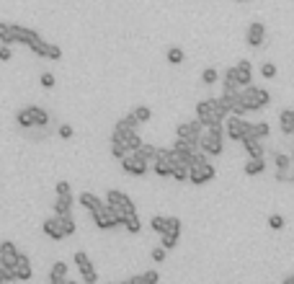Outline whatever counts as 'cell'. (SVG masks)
I'll return each mask as SVG.
<instances>
[{"instance_id": "obj_32", "label": "cell", "mask_w": 294, "mask_h": 284, "mask_svg": "<svg viewBox=\"0 0 294 284\" xmlns=\"http://www.w3.org/2000/svg\"><path fill=\"white\" fill-rule=\"evenodd\" d=\"M121 225L127 228V233H132V235H137L139 230H142V222H139V217H137V212L134 215H127L121 220Z\"/></svg>"}, {"instance_id": "obj_8", "label": "cell", "mask_w": 294, "mask_h": 284, "mask_svg": "<svg viewBox=\"0 0 294 284\" xmlns=\"http://www.w3.org/2000/svg\"><path fill=\"white\" fill-rule=\"evenodd\" d=\"M214 178V166L209 160H201V163H194V166H189V181L201 186V184H209Z\"/></svg>"}, {"instance_id": "obj_2", "label": "cell", "mask_w": 294, "mask_h": 284, "mask_svg": "<svg viewBox=\"0 0 294 284\" xmlns=\"http://www.w3.org/2000/svg\"><path fill=\"white\" fill-rule=\"evenodd\" d=\"M196 116L201 119V124L209 127V124H222L227 119V109L222 106L220 98H204L196 103Z\"/></svg>"}, {"instance_id": "obj_46", "label": "cell", "mask_w": 294, "mask_h": 284, "mask_svg": "<svg viewBox=\"0 0 294 284\" xmlns=\"http://www.w3.org/2000/svg\"><path fill=\"white\" fill-rule=\"evenodd\" d=\"M39 83H41L44 88H54V83H57V78L52 75V72H44V75L39 78Z\"/></svg>"}, {"instance_id": "obj_37", "label": "cell", "mask_w": 294, "mask_h": 284, "mask_svg": "<svg viewBox=\"0 0 294 284\" xmlns=\"http://www.w3.org/2000/svg\"><path fill=\"white\" fill-rule=\"evenodd\" d=\"M165 59H168L170 65H181L183 62V49L181 47H170L168 54H165Z\"/></svg>"}, {"instance_id": "obj_12", "label": "cell", "mask_w": 294, "mask_h": 284, "mask_svg": "<svg viewBox=\"0 0 294 284\" xmlns=\"http://www.w3.org/2000/svg\"><path fill=\"white\" fill-rule=\"evenodd\" d=\"M28 49L34 52V54H39V57H46V59H59V57H62V49L57 47V44L44 41L41 36H39L36 41H31V44H28Z\"/></svg>"}, {"instance_id": "obj_19", "label": "cell", "mask_w": 294, "mask_h": 284, "mask_svg": "<svg viewBox=\"0 0 294 284\" xmlns=\"http://www.w3.org/2000/svg\"><path fill=\"white\" fill-rule=\"evenodd\" d=\"M72 204H75L72 194H57V202L52 204V209H54L57 217H62V215H70L72 212Z\"/></svg>"}, {"instance_id": "obj_9", "label": "cell", "mask_w": 294, "mask_h": 284, "mask_svg": "<svg viewBox=\"0 0 294 284\" xmlns=\"http://www.w3.org/2000/svg\"><path fill=\"white\" fill-rule=\"evenodd\" d=\"M178 238H181V220H178V217H168L165 230L160 233V246L170 251V248H176Z\"/></svg>"}, {"instance_id": "obj_7", "label": "cell", "mask_w": 294, "mask_h": 284, "mask_svg": "<svg viewBox=\"0 0 294 284\" xmlns=\"http://www.w3.org/2000/svg\"><path fill=\"white\" fill-rule=\"evenodd\" d=\"M147 168H150V163H147L145 158H139L134 150H129L127 155L121 158V171L129 173V176H145Z\"/></svg>"}, {"instance_id": "obj_52", "label": "cell", "mask_w": 294, "mask_h": 284, "mask_svg": "<svg viewBox=\"0 0 294 284\" xmlns=\"http://www.w3.org/2000/svg\"><path fill=\"white\" fill-rule=\"evenodd\" d=\"M0 282H3V277H0Z\"/></svg>"}, {"instance_id": "obj_5", "label": "cell", "mask_w": 294, "mask_h": 284, "mask_svg": "<svg viewBox=\"0 0 294 284\" xmlns=\"http://www.w3.org/2000/svg\"><path fill=\"white\" fill-rule=\"evenodd\" d=\"M90 215H93V222H96V228H101V230H111V228L121 225V220H119L116 209H114L111 204H101L98 209H93Z\"/></svg>"}, {"instance_id": "obj_13", "label": "cell", "mask_w": 294, "mask_h": 284, "mask_svg": "<svg viewBox=\"0 0 294 284\" xmlns=\"http://www.w3.org/2000/svg\"><path fill=\"white\" fill-rule=\"evenodd\" d=\"M245 41H248V47H253V49L263 47V44H266V26L261 21H253L245 31Z\"/></svg>"}, {"instance_id": "obj_18", "label": "cell", "mask_w": 294, "mask_h": 284, "mask_svg": "<svg viewBox=\"0 0 294 284\" xmlns=\"http://www.w3.org/2000/svg\"><path fill=\"white\" fill-rule=\"evenodd\" d=\"M235 75H238V83H240V88L251 85V83H253V65L248 62V59H240V62L235 65Z\"/></svg>"}, {"instance_id": "obj_41", "label": "cell", "mask_w": 294, "mask_h": 284, "mask_svg": "<svg viewBox=\"0 0 294 284\" xmlns=\"http://www.w3.org/2000/svg\"><path fill=\"white\" fill-rule=\"evenodd\" d=\"M165 222H168L165 215H155V217L150 220V228H152L155 233H163V230H165Z\"/></svg>"}, {"instance_id": "obj_50", "label": "cell", "mask_w": 294, "mask_h": 284, "mask_svg": "<svg viewBox=\"0 0 294 284\" xmlns=\"http://www.w3.org/2000/svg\"><path fill=\"white\" fill-rule=\"evenodd\" d=\"M238 3H248V0H238Z\"/></svg>"}, {"instance_id": "obj_16", "label": "cell", "mask_w": 294, "mask_h": 284, "mask_svg": "<svg viewBox=\"0 0 294 284\" xmlns=\"http://www.w3.org/2000/svg\"><path fill=\"white\" fill-rule=\"evenodd\" d=\"M13 39L18 44H26V47H28L31 41L39 39V31H36V28H28V26H15L13 23Z\"/></svg>"}, {"instance_id": "obj_14", "label": "cell", "mask_w": 294, "mask_h": 284, "mask_svg": "<svg viewBox=\"0 0 294 284\" xmlns=\"http://www.w3.org/2000/svg\"><path fill=\"white\" fill-rule=\"evenodd\" d=\"M243 147H245L248 158H263V155H266V147H263V140L253 137V134H245V137H243Z\"/></svg>"}, {"instance_id": "obj_10", "label": "cell", "mask_w": 294, "mask_h": 284, "mask_svg": "<svg viewBox=\"0 0 294 284\" xmlns=\"http://www.w3.org/2000/svg\"><path fill=\"white\" fill-rule=\"evenodd\" d=\"M75 266H77V272H80V277H83L85 284H96L98 282V274H96V269H93V264H90V256H88L85 251H77L75 253Z\"/></svg>"}, {"instance_id": "obj_26", "label": "cell", "mask_w": 294, "mask_h": 284, "mask_svg": "<svg viewBox=\"0 0 294 284\" xmlns=\"http://www.w3.org/2000/svg\"><path fill=\"white\" fill-rule=\"evenodd\" d=\"M160 282V274L158 272H145V274H137V277H129L127 279V284H158Z\"/></svg>"}, {"instance_id": "obj_39", "label": "cell", "mask_w": 294, "mask_h": 284, "mask_svg": "<svg viewBox=\"0 0 294 284\" xmlns=\"http://www.w3.org/2000/svg\"><path fill=\"white\" fill-rule=\"evenodd\" d=\"M132 114L137 116V122H139V124H145V122H150V119H152V111H150V106H137Z\"/></svg>"}, {"instance_id": "obj_20", "label": "cell", "mask_w": 294, "mask_h": 284, "mask_svg": "<svg viewBox=\"0 0 294 284\" xmlns=\"http://www.w3.org/2000/svg\"><path fill=\"white\" fill-rule=\"evenodd\" d=\"M271 158H274V166H276L274 178H276V181H284V173H287L289 163H292V155H287V153H271Z\"/></svg>"}, {"instance_id": "obj_29", "label": "cell", "mask_w": 294, "mask_h": 284, "mask_svg": "<svg viewBox=\"0 0 294 284\" xmlns=\"http://www.w3.org/2000/svg\"><path fill=\"white\" fill-rule=\"evenodd\" d=\"M77 202H80V204L88 209V212H93V209H98V207L103 204V202L96 197V194H90V191H83L80 197H77Z\"/></svg>"}, {"instance_id": "obj_28", "label": "cell", "mask_w": 294, "mask_h": 284, "mask_svg": "<svg viewBox=\"0 0 294 284\" xmlns=\"http://www.w3.org/2000/svg\"><path fill=\"white\" fill-rule=\"evenodd\" d=\"M248 134H253V137H258V140H266L271 134V127L266 122H256V124L248 122Z\"/></svg>"}, {"instance_id": "obj_43", "label": "cell", "mask_w": 294, "mask_h": 284, "mask_svg": "<svg viewBox=\"0 0 294 284\" xmlns=\"http://www.w3.org/2000/svg\"><path fill=\"white\" fill-rule=\"evenodd\" d=\"M284 225H287V222H284L282 215H271V217H269V228H271V230H282Z\"/></svg>"}, {"instance_id": "obj_11", "label": "cell", "mask_w": 294, "mask_h": 284, "mask_svg": "<svg viewBox=\"0 0 294 284\" xmlns=\"http://www.w3.org/2000/svg\"><path fill=\"white\" fill-rule=\"evenodd\" d=\"M201 132H204V124H201V119H191V122H183L176 127V137L181 140H199L201 137Z\"/></svg>"}, {"instance_id": "obj_42", "label": "cell", "mask_w": 294, "mask_h": 284, "mask_svg": "<svg viewBox=\"0 0 294 284\" xmlns=\"http://www.w3.org/2000/svg\"><path fill=\"white\" fill-rule=\"evenodd\" d=\"M261 75L266 78V80L276 78V65H274V62H263V65H261Z\"/></svg>"}, {"instance_id": "obj_17", "label": "cell", "mask_w": 294, "mask_h": 284, "mask_svg": "<svg viewBox=\"0 0 294 284\" xmlns=\"http://www.w3.org/2000/svg\"><path fill=\"white\" fill-rule=\"evenodd\" d=\"M41 230H44L46 238H52V241H62V238H65V233H62V225H59V217H57V215L49 217V220H44V222H41Z\"/></svg>"}, {"instance_id": "obj_40", "label": "cell", "mask_w": 294, "mask_h": 284, "mask_svg": "<svg viewBox=\"0 0 294 284\" xmlns=\"http://www.w3.org/2000/svg\"><path fill=\"white\" fill-rule=\"evenodd\" d=\"M129 150L124 147V142H119V140H111V155L116 158V160H121L124 155H127Z\"/></svg>"}, {"instance_id": "obj_44", "label": "cell", "mask_w": 294, "mask_h": 284, "mask_svg": "<svg viewBox=\"0 0 294 284\" xmlns=\"http://www.w3.org/2000/svg\"><path fill=\"white\" fill-rule=\"evenodd\" d=\"M57 134H59L62 140H70L72 134H75V129H72L70 124H59V127H57Z\"/></svg>"}, {"instance_id": "obj_15", "label": "cell", "mask_w": 294, "mask_h": 284, "mask_svg": "<svg viewBox=\"0 0 294 284\" xmlns=\"http://www.w3.org/2000/svg\"><path fill=\"white\" fill-rule=\"evenodd\" d=\"M13 272H15V282H28L31 277H34V272H31V261H28V256L18 253V261H15Z\"/></svg>"}, {"instance_id": "obj_21", "label": "cell", "mask_w": 294, "mask_h": 284, "mask_svg": "<svg viewBox=\"0 0 294 284\" xmlns=\"http://www.w3.org/2000/svg\"><path fill=\"white\" fill-rule=\"evenodd\" d=\"M222 93H240V83L235 75V67H227V72L222 75Z\"/></svg>"}, {"instance_id": "obj_36", "label": "cell", "mask_w": 294, "mask_h": 284, "mask_svg": "<svg viewBox=\"0 0 294 284\" xmlns=\"http://www.w3.org/2000/svg\"><path fill=\"white\" fill-rule=\"evenodd\" d=\"M137 127H139V122H137L134 114H127L124 119H119V122H116V129H137Z\"/></svg>"}, {"instance_id": "obj_30", "label": "cell", "mask_w": 294, "mask_h": 284, "mask_svg": "<svg viewBox=\"0 0 294 284\" xmlns=\"http://www.w3.org/2000/svg\"><path fill=\"white\" fill-rule=\"evenodd\" d=\"M170 178H173V181H189V166L181 163V160H176L173 171H170Z\"/></svg>"}, {"instance_id": "obj_4", "label": "cell", "mask_w": 294, "mask_h": 284, "mask_svg": "<svg viewBox=\"0 0 294 284\" xmlns=\"http://www.w3.org/2000/svg\"><path fill=\"white\" fill-rule=\"evenodd\" d=\"M106 204H111V207L116 209L119 220H124L127 215H134V212H137L134 202H132L124 191H119V189H108V191H106Z\"/></svg>"}, {"instance_id": "obj_38", "label": "cell", "mask_w": 294, "mask_h": 284, "mask_svg": "<svg viewBox=\"0 0 294 284\" xmlns=\"http://www.w3.org/2000/svg\"><path fill=\"white\" fill-rule=\"evenodd\" d=\"M217 80H220V72H217L214 67H207L204 72H201V83L204 85H214Z\"/></svg>"}, {"instance_id": "obj_45", "label": "cell", "mask_w": 294, "mask_h": 284, "mask_svg": "<svg viewBox=\"0 0 294 284\" xmlns=\"http://www.w3.org/2000/svg\"><path fill=\"white\" fill-rule=\"evenodd\" d=\"M165 253H168V248H163V246L152 248V261H155V264H163V261H165Z\"/></svg>"}, {"instance_id": "obj_47", "label": "cell", "mask_w": 294, "mask_h": 284, "mask_svg": "<svg viewBox=\"0 0 294 284\" xmlns=\"http://www.w3.org/2000/svg\"><path fill=\"white\" fill-rule=\"evenodd\" d=\"M10 57H13V52H10V44H0V62H8Z\"/></svg>"}, {"instance_id": "obj_53", "label": "cell", "mask_w": 294, "mask_h": 284, "mask_svg": "<svg viewBox=\"0 0 294 284\" xmlns=\"http://www.w3.org/2000/svg\"><path fill=\"white\" fill-rule=\"evenodd\" d=\"M292 114H294V109H292Z\"/></svg>"}, {"instance_id": "obj_3", "label": "cell", "mask_w": 294, "mask_h": 284, "mask_svg": "<svg viewBox=\"0 0 294 284\" xmlns=\"http://www.w3.org/2000/svg\"><path fill=\"white\" fill-rule=\"evenodd\" d=\"M240 101H243V106L248 111H261V109H266L271 103V93L266 91V88L251 83V85L240 88Z\"/></svg>"}, {"instance_id": "obj_27", "label": "cell", "mask_w": 294, "mask_h": 284, "mask_svg": "<svg viewBox=\"0 0 294 284\" xmlns=\"http://www.w3.org/2000/svg\"><path fill=\"white\" fill-rule=\"evenodd\" d=\"M263 171H266V160L263 158H251L245 163V176H261Z\"/></svg>"}, {"instance_id": "obj_49", "label": "cell", "mask_w": 294, "mask_h": 284, "mask_svg": "<svg viewBox=\"0 0 294 284\" xmlns=\"http://www.w3.org/2000/svg\"><path fill=\"white\" fill-rule=\"evenodd\" d=\"M284 284H294V274H289V277L284 279Z\"/></svg>"}, {"instance_id": "obj_22", "label": "cell", "mask_w": 294, "mask_h": 284, "mask_svg": "<svg viewBox=\"0 0 294 284\" xmlns=\"http://www.w3.org/2000/svg\"><path fill=\"white\" fill-rule=\"evenodd\" d=\"M0 253H3L5 266H15V261H18V248H15L13 241H3V243H0Z\"/></svg>"}, {"instance_id": "obj_33", "label": "cell", "mask_w": 294, "mask_h": 284, "mask_svg": "<svg viewBox=\"0 0 294 284\" xmlns=\"http://www.w3.org/2000/svg\"><path fill=\"white\" fill-rule=\"evenodd\" d=\"M59 225H62V233H65V238L75 235V230H77V225H75V217H72V212H70V215H62V217H59Z\"/></svg>"}, {"instance_id": "obj_35", "label": "cell", "mask_w": 294, "mask_h": 284, "mask_svg": "<svg viewBox=\"0 0 294 284\" xmlns=\"http://www.w3.org/2000/svg\"><path fill=\"white\" fill-rule=\"evenodd\" d=\"M44 124H49V111L34 106V127H44Z\"/></svg>"}, {"instance_id": "obj_31", "label": "cell", "mask_w": 294, "mask_h": 284, "mask_svg": "<svg viewBox=\"0 0 294 284\" xmlns=\"http://www.w3.org/2000/svg\"><path fill=\"white\" fill-rule=\"evenodd\" d=\"M134 153H137L139 158H145L147 163H152L155 158H158V147H155V145H147V142H142V145H139Z\"/></svg>"}, {"instance_id": "obj_24", "label": "cell", "mask_w": 294, "mask_h": 284, "mask_svg": "<svg viewBox=\"0 0 294 284\" xmlns=\"http://www.w3.org/2000/svg\"><path fill=\"white\" fill-rule=\"evenodd\" d=\"M65 282H67V264L57 261L49 272V284H65Z\"/></svg>"}, {"instance_id": "obj_25", "label": "cell", "mask_w": 294, "mask_h": 284, "mask_svg": "<svg viewBox=\"0 0 294 284\" xmlns=\"http://www.w3.org/2000/svg\"><path fill=\"white\" fill-rule=\"evenodd\" d=\"M15 122H18L21 129H31V127H34V106L21 109L18 114H15Z\"/></svg>"}, {"instance_id": "obj_51", "label": "cell", "mask_w": 294, "mask_h": 284, "mask_svg": "<svg viewBox=\"0 0 294 284\" xmlns=\"http://www.w3.org/2000/svg\"><path fill=\"white\" fill-rule=\"evenodd\" d=\"M292 160H294V150H292Z\"/></svg>"}, {"instance_id": "obj_1", "label": "cell", "mask_w": 294, "mask_h": 284, "mask_svg": "<svg viewBox=\"0 0 294 284\" xmlns=\"http://www.w3.org/2000/svg\"><path fill=\"white\" fill-rule=\"evenodd\" d=\"M199 147L207 158L209 155H214V158L222 155V150H225V127L222 124L204 127V132H201V137H199Z\"/></svg>"}, {"instance_id": "obj_6", "label": "cell", "mask_w": 294, "mask_h": 284, "mask_svg": "<svg viewBox=\"0 0 294 284\" xmlns=\"http://www.w3.org/2000/svg\"><path fill=\"white\" fill-rule=\"evenodd\" d=\"M245 134H248V122L245 119L238 116V114H227V119H225V137L235 140V142H243Z\"/></svg>"}, {"instance_id": "obj_48", "label": "cell", "mask_w": 294, "mask_h": 284, "mask_svg": "<svg viewBox=\"0 0 294 284\" xmlns=\"http://www.w3.org/2000/svg\"><path fill=\"white\" fill-rule=\"evenodd\" d=\"M54 191H57V194H72V189H70V184H67V181H57Z\"/></svg>"}, {"instance_id": "obj_23", "label": "cell", "mask_w": 294, "mask_h": 284, "mask_svg": "<svg viewBox=\"0 0 294 284\" xmlns=\"http://www.w3.org/2000/svg\"><path fill=\"white\" fill-rule=\"evenodd\" d=\"M279 127H282L284 137H292V134H294V114H292V109L279 111Z\"/></svg>"}, {"instance_id": "obj_34", "label": "cell", "mask_w": 294, "mask_h": 284, "mask_svg": "<svg viewBox=\"0 0 294 284\" xmlns=\"http://www.w3.org/2000/svg\"><path fill=\"white\" fill-rule=\"evenodd\" d=\"M0 44H15V39H13V23L0 21Z\"/></svg>"}]
</instances>
